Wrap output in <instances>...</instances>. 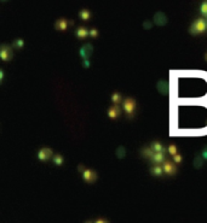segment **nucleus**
<instances>
[{
	"label": "nucleus",
	"mask_w": 207,
	"mask_h": 223,
	"mask_svg": "<svg viewBox=\"0 0 207 223\" xmlns=\"http://www.w3.org/2000/svg\"><path fill=\"white\" fill-rule=\"evenodd\" d=\"M207 30V21L204 17H199L194 23L193 26L190 27L189 32L193 35H199V34H202L204 32Z\"/></svg>",
	"instance_id": "nucleus-1"
},
{
	"label": "nucleus",
	"mask_w": 207,
	"mask_h": 223,
	"mask_svg": "<svg viewBox=\"0 0 207 223\" xmlns=\"http://www.w3.org/2000/svg\"><path fill=\"white\" fill-rule=\"evenodd\" d=\"M124 110L129 118H131L136 111V101L132 98H127L124 100Z\"/></svg>",
	"instance_id": "nucleus-2"
},
{
	"label": "nucleus",
	"mask_w": 207,
	"mask_h": 223,
	"mask_svg": "<svg viewBox=\"0 0 207 223\" xmlns=\"http://www.w3.org/2000/svg\"><path fill=\"white\" fill-rule=\"evenodd\" d=\"M79 170L82 172V177L86 182H95L97 180V174L91 169H84L82 165H79Z\"/></svg>",
	"instance_id": "nucleus-3"
},
{
	"label": "nucleus",
	"mask_w": 207,
	"mask_h": 223,
	"mask_svg": "<svg viewBox=\"0 0 207 223\" xmlns=\"http://www.w3.org/2000/svg\"><path fill=\"white\" fill-rule=\"evenodd\" d=\"M12 56H13V52H12V50H11L10 46H7V45H0V58L2 61L7 62V61H10L12 58Z\"/></svg>",
	"instance_id": "nucleus-4"
},
{
	"label": "nucleus",
	"mask_w": 207,
	"mask_h": 223,
	"mask_svg": "<svg viewBox=\"0 0 207 223\" xmlns=\"http://www.w3.org/2000/svg\"><path fill=\"white\" fill-rule=\"evenodd\" d=\"M162 169H164V172L167 175H174L177 172V168L171 160H165L162 163Z\"/></svg>",
	"instance_id": "nucleus-5"
},
{
	"label": "nucleus",
	"mask_w": 207,
	"mask_h": 223,
	"mask_svg": "<svg viewBox=\"0 0 207 223\" xmlns=\"http://www.w3.org/2000/svg\"><path fill=\"white\" fill-rule=\"evenodd\" d=\"M51 156H52V151L50 148H41L39 151V153H38V158L40 160H42V162L51 158Z\"/></svg>",
	"instance_id": "nucleus-6"
},
{
	"label": "nucleus",
	"mask_w": 207,
	"mask_h": 223,
	"mask_svg": "<svg viewBox=\"0 0 207 223\" xmlns=\"http://www.w3.org/2000/svg\"><path fill=\"white\" fill-rule=\"evenodd\" d=\"M108 116L111 120H116L120 116V107L119 105H113L109 110H108Z\"/></svg>",
	"instance_id": "nucleus-7"
},
{
	"label": "nucleus",
	"mask_w": 207,
	"mask_h": 223,
	"mask_svg": "<svg viewBox=\"0 0 207 223\" xmlns=\"http://www.w3.org/2000/svg\"><path fill=\"white\" fill-rule=\"evenodd\" d=\"M69 24H73V22L70 21H67V19H64V18H61V19H58L57 22H56V24H55V27H56V29H58V30H66L67 28H68Z\"/></svg>",
	"instance_id": "nucleus-8"
},
{
	"label": "nucleus",
	"mask_w": 207,
	"mask_h": 223,
	"mask_svg": "<svg viewBox=\"0 0 207 223\" xmlns=\"http://www.w3.org/2000/svg\"><path fill=\"white\" fill-rule=\"evenodd\" d=\"M150 159H151V162H153L154 164L159 165V164L164 163V162L166 160V158H165V153H162V152H155Z\"/></svg>",
	"instance_id": "nucleus-9"
},
{
	"label": "nucleus",
	"mask_w": 207,
	"mask_h": 223,
	"mask_svg": "<svg viewBox=\"0 0 207 223\" xmlns=\"http://www.w3.org/2000/svg\"><path fill=\"white\" fill-rule=\"evenodd\" d=\"M92 53V46L91 45H85L80 48V56L84 58V59H87Z\"/></svg>",
	"instance_id": "nucleus-10"
},
{
	"label": "nucleus",
	"mask_w": 207,
	"mask_h": 223,
	"mask_svg": "<svg viewBox=\"0 0 207 223\" xmlns=\"http://www.w3.org/2000/svg\"><path fill=\"white\" fill-rule=\"evenodd\" d=\"M150 147H151V150L154 151V152H162V153H166L167 152V150L160 144V142H153L151 145H150Z\"/></svg>",
	"instance_id": "nucleus-11"
},
{
	"label": "nucleus",
	"mask_w": 207,
	"mask_h": 223,
	"mask_svg": "<svg viewBox=\"0 0 207 223\" xmlns=\"http://www.w3.org/2000/svg\"><path fill=\"white\" fill-rule=\"evenodd\" d=\"M87 35H90V30H87V29L84 28V27H81V28H79V29L76 30V36H78L79 39H84V37H86Z\"/></svg>",
	"instance_id": "nucleus-12"
},
{
	"label": "nucleus",
	"mask_w": 207,
	"mask_h": 223,
	"mask_svg": "<svg viewBox=\"0 0 207 223\" xmlns=\"http://www.w3.org/2000/svg\"><path fill=\"white\" fill-rule=\"evenodd\" d=\"M150 172H151L154 176H161L162 172H164V169H162V166H160V165H155L154 168H151Z\"/></svg>",
	"instance_id": "nucleus-13"
},
{
	"label": "nucleus",
	"mask_w": 207,
	"mask_h": 223,
	"mask_svg": "<svg viewBox=\"0 0 207 223\" xmlns=\"http://www.w3.org/2000/svg\"><path fill=\"white\" fill-rule=\"evenodd\" d=\"M166 21H167V18H166L162 13H158V15L155 16V22H156L159 26H164V24L166 23Z\"/></svg>",
	"instance_id": "nucleus-14"
},
{
	"label": "nucleus",
	"mask_w": 207,
	"mask_h": 223,
	"mask_svg": "<svg viewBox=\"0 0 207 223\" xmlns=\"http://www.w3.org/2000/svg\"><path fill=\"white\" fill-rule=\"evenodd\" d=\"M79 15H80V18L84 19V21H87V19H90V17H91V12H90L89 10H81Z\"/></svg>",
	"instance_id": "nucleus-15"
},
{
	"label": "nucleus",
	"mask_w": 207,
	"mask_h": 223,
	"mask_svg": "<svg viewBox=\"0 0 207 223\" xmlns=\"http://www.w3.org/2000/svg\"><path fill=\"white\" fill-rule=\"evenodd\" d=\"M155 152L151 150V147H148V148H144L143 151H142V155L145 157V158H151L153 157V155H154Z\"/></svg>",
	"instance_id": "nucleus-16"
},
{
	"label": "nucleus",
	"mask_w": 207,
	"mask_h": 223,
	"mask_svg": "<svg viewBox=\"0 0 207 223\" xmlns=\"http://www.w3.org/2000/svg\"><path fill=\"white\" fill-rule=\"evenodd\" d=\"M111 100H113L114 105H118V104L121 101V96H120L119 93H114V94L111 96Z\"/></svg>",
	"instance_id": "nucleus-17"
},
{
	"label": "nucleus",
	"mask_w": 207,
	"mask_h": 223,
	"mask_svg": "<svg viewBox=\"0 0 207 223\" xmlns=\"http://www.w3.org/2000/svg\"><path fill=\"white\" fill-rule=\"evenodd\" d=\"M24 45V41L22 39H18V40H15L13 41V47H17V48H22Z\"/></svg>",
	"instance_id": "nucleus-18"
},
{
	"label": "nucleus",
	"mask_w": 207,
	"mask_h": 223,
	"mask_svg": "<svg viewBox=\"0 0 207 223\" xmlns=\"http://www.w3.org/2000/svg\"><path fill=\"white\" fill-rule=\"evenodd\" d=\"M53 163L57 164V165H61V164L63 163V157H62L61 155H56V156L53 157Z\"/></svg>",
	"instance_id": "nucleus-19"
},
{
	"label": "nucleus",
	"mask_w": 207,
	"mask_h": 223,
	"mask_svg": "<svg viewBox=\"0 0 207 223\" xmlns=\"http://www.w3.org/2000/svg\"><path fill=\"white\" fill-rule=\"evenodd\" d=\"M167 152H169L170 155H172V156H174V155H177V153H178L177 147H176L174 145H170V146L167 147Z\"/></svg>",
	"instance_id": "nucleus-20"
},
{
	"label": "nucleus",
	"mask_w": 207,
	"mask_h": 223,
	"mask_svg": "<svg viewBox=\"0 0 207 223\" xmlns=\"http://www.w3.org/2000/svg\"><path fill=\"white\" fill-rule=\"evenodd\" d=\"M200 12H201L202 16H206L207 17V1H204V2H202L201 7H200Z\"/></svg>",
	"instance_id": "nucleus-21"
},
{
	"label": "nucleus",
	"mask_w": 207,
	"mask_h": 223,
	"mask_svg": "<svg viewBox=\"0 0 207 223\" xmlns=\"http://www.w3.org/2000/svg\"><path fill=\"white\" fill-rule=\"evenodd\" d=\"M116 156H118V157H120V158H122V157L125 156V148H124V147H120V148H118Z\"/></svg>",
	"instance_id": "nucleus-22"
},
{
	"label": "nucleus",
	"mask_w": 207,
	"mask_h": 223,
	"mask_svg": "<svg viewBox=\"0 0 207 223\" xmlns=\"http://www.w3.org/2000/svg\"><path fill=\"white\" fill-rule=\"evenodd\" d=\"M173 162H174V163H177V164H179V163L182 162V156H180L179 153L174 155V156H173Z\"/></svg>",
	"instance_id": "nucleus-23"
},
{
	"label": "nucleus",
	"mask_w": 207,
	"mask_h": 223,
	"mask_svg": "<svg viewBox=\"0 0 207 223\" xmlns=\"http://www.w3.org/2000/svg\"><path fill=\"white\" fill-rule=\"evenodd\" d=\"M201 156H198V158H195V163H194V165L195 166H200L201 165Z\"/></svg>",
	"instance_id": "nucleus-24"
},
{
	"label": "nucleus",
	"mask_w": 207,
	"mask_h": 223,
	"mask_svg": "<svg viewBox=\"0 0 207 223\" xmlns=\"http://www.w3.org/2000/svg\"><path fill=\"white\" fill-rule=\"evenodd\" d=\"M90 35H91L92 37H96V36L98 35V30H97V29H91V30H90Z\"/></svg>",
	"instance_id": "nucleus-25"
},
{
	"label": "nucleus",
	"mask_w": 207,
	"mask_h": 223,
	"mask_svg": "<svg viewBox=\"0 0 207 223\" xmlns=\"http://www.w3.org/2000/svg\"><path fill=\"white\" fill-rule=\"evenodd\" d=\"M201 156H202V158L204 159H206L207 160V146L204 148V151H202V153H201Z\"/></svg>",
	"instance_id": "nucleus-26"
},
{
	"label": "nucleus",
	"mask_w": 207,
	"mask_h": 223,
	"mask_svg": "<svg viewBox=\"0 0 207 223\" xmlns=\"http://www.w3.org/2000/svg\"><path fill=\"white\" fill-rule=\"evenodd\" d=\"M84 66H85V68H89V66H90V62H89L87 59L84 61Z\"/></svg>",
	"instance_id": "nucleus-27"
},
{
	"label": "nucleus",
	"mask_w": 207,
	"mask_h": 223,
	"mask_svg": "<svg viewBox=\"0 0 207 223\" xmlns=\"http://www.w3.org/2000/svg\"><path fill=\"white\" fill-rule=\"evenodd\" d=\"M2 78H4V72H2V70L0 69V85H1V81H2Z\"/></svg>",
	"instance_id": "nucleus-28"
},
{
	"label": "nucleus",
	"mask_w": 207,
	"mask_h": 223,
	"mask_svg": "<svg viewBox=\"0 0 207 223\" xmlns=\"http://www.w3.org/2000/svg\"><path fill=\"white\" fill-rule=\"evenodd\" d=\"M206 61H207V54H206Z\"/></svg>",
	"instance_id": "nucleus-29"
}]
</instances>
